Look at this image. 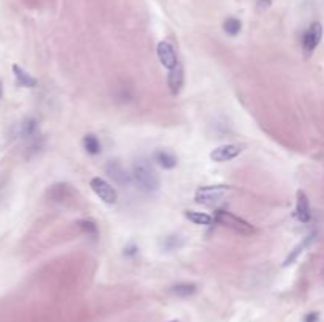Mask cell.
<instances>
[{"label": "cell", "instance_id": "obj_18", "mask_svg": "<svg viewBox=\"0 0 324 322\" xmlns=\"http://www.w3.org/2000/svg\"><path fill=\"white\" fill-rule=\"evenodd\" d=\"M196 284L195 283H179V284H174V286L171 288V292L174 295H177V297H182V299H185V297H190L196 292Z\"/></svg>", "mask_w": 324, "mask_h": 322}, {"label": "cell", "instance_id": "obj_6", "mask_svg": "<svg viewBox=\"0 0 324 322\" xmlns=\"http://www.w3.org/2000/svg\"><path fill=\"white\" fill-rule=\"evenodd\" d=\"M244 150V145L239 144H225V145H220L217 148L210 152V159L215 161V163H225V161L234 159L236 156H239Z\"/></svg>", "mask_w": 324, "mask_h": 322}, {"label": "cell", "instance_id": "obj_21", "mask_svg": "<svg viewBox=\"0 0 324 322\" xmlns=\"http://www.w3.org/2000/svg\"><path fill=\"white\" fill-rule=\"evenodd\" d=\"M78 226L87 234V235H95L98 234V228H97V225H95V221L94 220H90V218H84V220H79L78 221Z\"/></svg>", "mask_w": 324, "mask_h": 322}, {"label": "cell", "instance_id": "obj_16", "mask_svg": "<svg viewBox=\"0 0 324 322\" xmlns=\"http://www.w3.org/2000/svg\"><path fill=\"white\" fill-rule=\"evenodd\" d=\"M185 218H189L193 225H199V226H210V225H214V221H215L214 217L203 213V212H193V210L185 212Z\"/></svg>", "mask_w": 324, "mask_h": 322}, {"label": "cell", "instance_id": "obj_8", "mask_svg": "<svg viewBox=\"0 0 324 322\" xmlns=\"http://www.w3.org/2000/svg\"><path fill=\"white\" fill-rule=\"evenodd\" d=\"M322 38V26L319 22H313L311 26L305 30L304 33V40H302V46L305 49V52L310 54L313 52L315 49L318 47L319 41Z\"/></svg>", "mask_w": 324, "mask_h": 322}, {"label": "cell", "instance_id": "obj_4", "mask_svg": "<svg viewBox=\"0 0 324 322\" xmlns=\"http://www.w3.org/2000/svg\"><path fill=\"white\" fill-rule=\"evenodd\" d=\"M90 188H92V191H94L105 204L113 205V204L117 202V191H116L113 187H111V185H109L105 179H102V177H94V179L90 180Z\"/></svg>", "mask_w": 324, "mask_h": 322}, {"label": "cell", "instance_id": "obj_7", "mask_svg": "<svg viewBox=\"0 0 324 322\" xmlns=\"http://www.w3.org/2000/svg\"><path fill=\"white\" fill-rule=\"evenodd\" d=\"M157 56H158L160 64L163 65L166 70H172V68H176L179 65L176 51H174L172 44L168 43V41H160L157 44Z\"/></svg>", "mask_w": 324, "mask_h": 322}, {"label": "cell", "instance_id": "obj_9", "mask_svg": "<svg viewBox=\"0 0 324 322\" xmlns=\"http://www.w3.org/2000/svg\"><path fill=\"white\" fill-rule=\"evenodd\" d=\"M296 217L301 223H308L311 220L310 212V201L304 191H297V202H296Z\"/></svg>", "mask_w": 324, "mask_h": 322}, {"label": "cell", "instance_id": "obj_3", "mask_svg": "<svg viewBox=\"0 0 324 322\" xmlns=\"http://www.w3.org/2000/svg\"><path fill=\"white\" fill-rule=\"evenodd\" d=\"M229 191H231V187H228V185H209V187H201L195 194V202L203 205H214L220 202Z\"/></svg>", "mask_w": 324, "mask_h": 322}, {"label": "cell", "instance_id": "obj_13", "mask_svg": "<svg viewBox=\"0 0 324 322\" xmlns=\"http://www.w3.org/2000/svg\"><path fill=\"white\" fill-rule=\"evenodd\" d=\"M13 74L16 78V82L21 87H26V89H33L38 85V81H36L32 74H29L24 68H21L19 65H13Z\"/></svg>", "mask_w": 324, "mask_h": 322}, {"label": "cell", "instance_id": "obj_12", "mask_svg": "<svg viewBox=\"0 0 324 322\" xmlns=\"http://www.w3.org/2000/svg\"><path fill=\"white\" fill-rule=\"evenodd\" d=\"M160 245H161V251H166V253L177 251L185 245V239L180 234H168L161 239Z\"/></svg>", "mask_w": 324, "mask_h": 322}, {"label": "cell", "instance_id": "obj_22", "mask_svg": "<svg viewBox=\"0 0 324 322\" xmlns=\"http://www.w3.org/2000/svg\"><path fill=\"white\" fill-rule=\"evenodd\" d=\"M270 0H258L256 2V8L259 10V11H264V10H267L269 7H270Z\"/></svg>", "mask_w": 324, "mask_h": 322}, {"label": "cell", "instance_id": "obj_1", "mask_svg": "<svg viewBox=\"0 0 324 322\" xmlns=\"http://www.w3.org/2000/svg\"><path fill=\"white\" fill-rule=\"evenodd\" d=\"M131 179L141 191L154 194L160 190V177L147 159H136L131 169Z\"/></svg>", "mask_w": 324, "mask_h": 322}, {"label": "cell", "instance_id": "obj_5", "mask_svg": "<svg viewBox=\"0 0 324 322\" xmlns=\"http://www.w3.org/2000/svg\"><path fill=\"white\" fill-rule=\"evenodd\" d=\"M105 171L111 180L117 185H122V187H125V185L131 182V174H128L119 159H109L105 166Z\"/></svg>", "mask_w": 324, "mask_h": 322}, {"label": "cell", "instance_id": "obj_23", "mask_svg": "<svg viewBox=\"0 0 324 322\" xmlns=\"http://www.w3.org/2000/svg\"><path fill=\"white\" fill-rule=\"evenodd\" d=\"M136 253H138V248H136V246H133V245L127 246L125 251H123V254H125V256H134Z\"/></svg>", "mask_w": 324, "mask_h": 322}, {"label": "cell", "instance_id": "obj_14", "mask_svg": "<svg viewBox=\"0 0 324 322\" xmlns=\"http://www.w3.org/2000/svg\"><path fill=\"white\" fill-rule=\"evenodd\" d=\"M313 239H315V234H310V235H307V237L299 243V245H296L294 248L291 250V253L286 256V259H285V262H283V267H288V265H291V264H294V261L296 259L301 256V253H304L305 251V248L307 246L313 242Z\"/></svg>", "mask_w": 324, "mask_h": 322}, {"label": "cell", "instance_id": "obj_2", "mask_svg": "<svg viewBox=\"0 0 324 322\" xmlns=\"http://www.w3.org/2000/svg\"><path fill=\"white\" fill-rule=\"evenodd\" d=\"M214 220L221 226H226L229 229H233L234 232L242 234V235H252L255 232V228L250 225L248 221L233 215L228 210H217Z\"/></svg>", "mask_w": 324, "mask_h": 322}, {"label": "cell", "instance_id": "obj_24", "mask_svg": "<svg viewBox=\"0 0 324 322\" xmlns=\"http://www.w3.org/2000/svg\"><path fill=\"white\" fill-rule=\"evenodd\" d=\"M318 320V314L316 313H310L305 316V322H316Z\"/></svg>", "mask_w": 324, "mask_h": 322}, {"label": "cell", "instance_id": "obj_15", "mask_svg": "<svg viewBox=\"0 0 324 322\" xmlns=\"http://www.w3.org/2000/svg\"><path fill=\"white\" fill-rule=\"evenodd\" d=\"M154 159L157 161V165L161 166L163 169H172V168L177 166V158L174 156L171 152L163 150V148L154 152Z\"/></svg>", "mask_w": 324, "mask_h": 322}, {"label": "cell", "instance_id": "obj_10", "mask_svg": "<svg viewBox=\"0 0 324 322\" xmlns=\"http://www.w3.org/2000/svg\"><path fill=\"white\" fill-rule=\"evenodd\" d=\"M71 196H73V190L68 183H56L48 191L49 201H53V202H64Z\"/></svg>", "mask_w": 324, "mask_h": 322}, {"label": "cell", "instance_id": "obj_19", "mask_svg": "<svg viewBox=\"0 0 324 322\" xmlns=\"http://www.w3.org/2000/svg\"><path fill=\"white\" fill-rule=\"evenodd\" d=\"M21 134L24 138H38V122L35 119H26L21 123Z\"/></svg>", "mask_w": 324, "mask_h": 322}, {"label": "cell", "instance_id": "obj_25", "mask_svg": "<svg viewBox=\"0 0 324 322\" xmlns=\"http://www.w3.org/2000/svg\"><path fill=\"white\" fill-rule=\"evenodd\" d=\"M4 96V84H2V79H0V100H2Z\"/></svg>", "mask_w": 324, "mask_h": 322}, {"label": "cell", "instance_id": "obj_17", "mask_svg": "<svg viewBox=\"0 0 324 322\" xmlns=\"http://www.w3.org/2000/svg\"><path fill=\"white\" fill-rule=\"evenodd\" d=\"M82 145L85 148V152L90 153V155H98L100 152H102V144H100V141L95 134H90V133L85 134L82 138Z\"/></svg>", "mask_w": 324, "mask_h": 322}, {"label": "cell", "instance_id": "obj_26", "mask_svg": "<svg viewBox=\"0 0 324 322\" xmlns=\"http://www.w3.org/2000/svg\"><path fill=\"white\" fill-rule=\"evenodd\" d=\"M169 322H179V320H169Z\"/></svg>", "mask_w": 324, "mask_h": 322}, {"label": "cell", "instance_id": "obj_20", "mask_svg": "<svg viewBox=\"0 0 324 322\" xmlns=\"http://www.w3.org/2000/svg\"><path fill=\"white\" fill-rule=\"evenodd\" d=\"M223 30H225L229 36H236L242 30V22L238 18H228L225 22H223Z\"/></svg>", "mask_w": 324, "mask_h": 322}, {"label": "cell", "instance_id": "obj_11", "mask_svg": "<svg viewBox=\"0 0 324 322\" xmlns=\"http://www.w3.org/2000/svg\"><path fill=\"white\" fill-rule=\"evenodd\" d=\"M168 85H169L171 93H174V95H177L182 90V87H183V68L180 65H177L176 68L169 70Z\"/></svg>", "mask_w": 324, "mask_h": 322}]
</instances>
